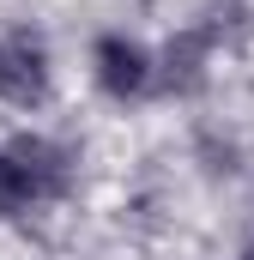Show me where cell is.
Instances as JSON below:
<instances>
[{
  "label": "cell",
  "instance_id": "obj_6",
  "mask_svg": "<svg viewBox=\"0 0 254 260\" xmlns=\"http://www.w3.org/2000/svg\"><path fill=\"white\" fill-rule=\"evenodd\" d=\"M242 260H254V248H248V254H242Z\"/></svg>",
  "mask_w": 254,
  "mask_h": 260
},
{
  "label": "cell",
  "instance_id": "obj_1",
  "mask_svg": "<svg viewBox=\"0 0 254 260\" xmlns=\"http://www.w3.org/2000/svg\"><path fill=\"white\" fill-rule=\"evenodd\" d=\"M6 164H12V176L24 188V206L30 200H61L67 182H73V157H67L55 139H43V133H18L6 145Z\"/></svg>",
  "mask_w": 254,
  "mask_h": 260
},
{
  "label": "cell",
  "instance_id": "obj_2",
  "mask_svg": "<svg viewBox=\"0 0 254 260\" xmlns=\"http://www.w3.org/2000/svg\"><path fill=\"white\" fill-rule=\"evenodd\" d=\"M0 97L18 109H37L49 97V49L30 30H6L0 37Z\"/></svg>",
  "mask_w": 254,
  "mask_h": 260
},
{
  "label": "cell",
  "instance_id": "obj_3",
  "mask_svg": "<svg viewBox=\"0 0 254 260\" xmlns=\"http://www.w3.org/2000/svg\"><path fill=\"white\" fill-rule=\"evenodd\" d=\"M218 37H224V24H194L182 37H170V49H164V61H157L151 79H157L164 91H176V97H194V91L206 85V61H212Z\"/></svg>",
  "mask_w": 254,
  "mask_h": 260
},
{
  "label": "cell",
  "instance_id": "obj_4",
  "mask_svg": "<svg viewBox=\"0 0 254 260\" xmlns=\"http://www.w3.org/2000/svg\"><path fill=\"white\" fill-rule=\"evenodd\" d=\"M97 85H103L109 97H139V91L151 85L145 49L127 43V37H103V43H97Z\"/></svg>",
  "mask_w": 254,
  "mask_h": 260
},
{
  "label": "cell",
  "instance_id": "obj_5",
  "mask_svg": "<svg viewBox=\"0 0 254 260\" xmlns=\"http://www.w3.org/2000/svg\"><path fill=\"white\" fill-rule=\"evenodd\" d=\"M24 206V188H18V176H12V164H6V151H0V218H12Z\"/></svg>",
  "mask_w": 254,
  "mask_h": 260
}]
</instances>
